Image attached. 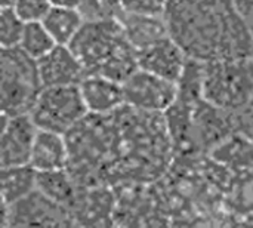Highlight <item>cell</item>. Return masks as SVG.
Returning a JSON list of instances; mask_svg holds the SVG:
<instances>
[{
  "instance_id": "8992f818",
  "label": "cell",
  "mask_w": 253,
  "mask_h": 228,
  "mask_svg": "<svg viewBox=\"0 0 253 228\" xmlns=\"http://www.w3.org/2000/svg\"><path fill=\"white\" fill-rule=\"evenodd\" d=\"M87 114L79 85L44 86L30 113L39 129L64 135Z\"/></svg>"
},
{
  "instance_id": "cb8c5ba5",
  "label": "cell",
  "mask_w": 253,
  "mask_h": 228,
  "mask_svg": "<svg viewBox=\"0 0 253 228\" xmlns=\"http://www.w3.org/2000/svg\"><path fill=\"white\" fill-rule=\"evenodd\" d=\"M79 10L84 21L120 19L125 12L120 0H82Z\"/></svg>"
},
{
  "instance_id": "f1b7e54d",
  "label": "cell",
  "mask_w": 253,
  "mask_h": 228,
  "mask_svg": "<svg viewBox=\"0 0 253 228\" xmlns=\"http://www.w3.org/2000/svg\"><path fill=\"white\" fill-rule=\"evenodd\" d=\"M52 6H58V7H73V9H79L82 0H50Z\"/></svg>"
},
{
  "instance_id": "d4e9b609",
  "label": "cell",
  "mask_w": 253,
  "mask_h": 228,
  "mask_svg": "<svg viewBox=\"0 0 253 228\" xmlns=\"http://www.w3.org/2000/svg\"><path fill=\"white\" fill-rule=\"evenodd\" d=\"M50 7V0H18L13 6V9L25 22L42 21Z\"/></svg>"
},
{
  "instance_id": "5bb4252c",
  "label": "cell",
  "mask_w": 253,
  "mask_h": 228,
  "mask_svg": "<svg viewBox=\"0 0 253 228\" xmlns=\"http://www.w3.org/2000/svg\"><path fill=\"white\" fill-rule=\"evenodd\" d=\"M86 108L92 114H108L126 104L123 83L99 74H86L79 83Z\"/></svg>"
},
{
  "instance_id": "4fadbf2b",
  "label": "cell",
  "mask_w": 253,
  "mask_h": 228,
  "mask_svg": "<svg viewBox=\"0 0 253 228\" xmlns=\"http://www.w3.org/2000/svg\"><path fill=\"white\" fill-rule=\"evenodd\" d=\"M43 86L79 85L86 76L84 68L68 45H56L37 59Z\"/></svg>"
},
{
  "instance_id": "8fae6325",
  "label": "cell",
  "mask_w": 253,
  "mask_h": 228,
  "mask_svg": "<svg viewBox=\"0 0 253 228\" xmlns=\"http://www.w3.org/2000/svg\"><path fill=\"white\" fill-rule=\"evenodd\" d=\"M116 191L110 185H96L82 188L71 215L74 226H110L116 224Z\"/></svg>"
},
{
  "instance_id": "7a4b0ae2",
  "label": "cell",
  "mask_w": 253,
  "mask_h": 228,
  "mask_svg": "<svg viewBox=\"0 0 253 228\" xmlns=\"http://www.w3.org/2000/svg\"><path fill=\"white\" fill-rule=\"evenodd\" d=\"M169 36L202 62L253 55V31L234 0H168Z\"/></svg>"
},
{
  "instance_id": "9a60e30c",
  "label": "cell",
  "mask_w": 253,
  "mask_h": 228,
  "mask_svg": "<svg viewBox=\"0 0 253 228\" xmlns=\"http://www.w3.org/2000/svg\"><path fill=\"white\" fill-rule=\"evenodd\" d=\"M70 160L68 142L64 134L39 129L31 151L30 165L37 172L65 169Z\"/></svg>"
},
{
  "instance_id": "83f0119b",
  "label": "cell",
  "mask_w": 253,
  "mask_h": 228,
  "mask_svg": "<svg viewBox=\"0 0 253 228\" xmlns=\"http://www.w3.org/2000/svg\"><path fill=\"white\" fill-rule=\"evenodd\" d=\"M234 3L239 13L253 31V0H234Z\"/></svg>"
},
{
  "instance_id": "52a82bcc",
  "label": "cell",
  "mask_w": 253,
  "mask_h": 228,
  "mask_svg": "<svg viewBox=\"0 0 253 228\" xmlns=\"http://www.w3.org/2000/svg\"><path fill=\"white\" fill-rule=\"evenodd\" d=\"M74 226L71 211L47 197L39 188L13 205H1V227Z\"/></svg>"
},
{
  "instance_id": "44dd1931",
  "label": "cell",
  "mask_w": 253,
  "mask_h": 228,
  "mask_svg": "<svg viewBox=\"0 0 253 228\" xmlns=\"http://www.w3.org/2000/svg\"><path fill=\"white\" fill-rule=\"evenodd\" d=\"M42 22L55 39L56 45H70L84 24V18L79 9L52 6Z\"/></svg>"
},
{
  "instance_id": "277c9868",
  "label": "cell",
  "mask_w": 253,
  "mask_h": 228,
  "mask_svg": "<svg viewBox=\"0 0 253 228\" xmlns=\"http://www.w3.org/2000/svg\"><path fill=\"white\" fill-rule=\"evenodd\" d=\"M253 96V55L203 62V98L218 108L239 113Z\"/></svg>"
},
{
  "instance_id": "5b68a950",
  "label": "cell",
  "mask_w": 253,
  "mask_h": 228,
  "mask_svg": "<svg viewBox=\"0 0 253 228\" xmlns=\"http://www.w3.org/2000/svg\"><path fill=\"white\" fill-rule=\"evenodd\" d=\"M37 59L21 46L0 50L1 114H30L43 89Z\"/></svg>"
},
{
  "instance_id": "9c48e42d",
  "label": "cell",
  "mask_w": 253,
  "mask_h": 228,
  "mask_svg": "<svg viewBox=\"0 0 253 228\" xmlns=\"http://www.w3.org/2000/svg\"><path fill=\"white\" fill-rule=\"evenodd\" d=\"M126 105L148 111L165 113L176 99L178 83L138 68L123 82Z\"/></svg>"
},
{
  "instance_id": "30bf717a",
  "label": "cell",
  "mask_w": 253,
  "mask_h": 228,
  "mask_svg": "<svg viewBox=\"0 0 253 228\" xmlns=\"http://www.w3.org/2000/svg\"><path fill=\"white\" fill-rule=\"evenodd\" d=\"M37 131L39 128L30 114H1L0 168L28 165Z\"/></svg>"
},
{
  "instance_id": "ac0fdd59",
  "label": "cell",
  "mask_w": 253,
  "mask_h": 228,
  "mask_svg": "<svg viewBox=\"0 0 253 228\" xmlns=\"http://www.w3.org/2000/svg\"><path fill=\"white\" fill-rule=\"evenodd\" d=\"M225 209L234 224H239L240 218L253 224V169L233 174L225 193Z\"/></svg>"
},
{
  "instance_id": "ffe728a7",
  "label": "cell",
  "mask_w": 253,
  "mask_h": 228,
  "mask_svg": "<svg viewBox=\"0 0 253 228\" xmlns=\"http://www.w3.org/2000/svg\"><path fill=\"white\" fill-rule=\"evenodd\" d=\"M37 188L52 200L67 206L70 211L82 190L67 168L37 172Z\"/></svg>"
},
{
  "instance_id": "d6986e66",
  "label": "cell",
  "mask_w": 253,
  "mask_h": 228,
  "mask_svg": "<svg viewBox=\"0 0 253 228\" xmlns=\"http://www.w3.org/2000/svg\"><path fill=\"white\" fill-rule=\"evenodd\" d=\"M1 169V205H13L37 188V171L28 165Z\"/></svg>"
},
{
  "instance_id": "3957f363",
  "label": "cell",
  "mask_w": 253,
  "mask_h": 228,
  "mask_svg": "<svg viewBox=\"0 0 253 228\" xmlns=\"http://www.w3.org/2000/svg\"><path fill=\"white\" fill-rule=\"evenodd\" d=\"M68 46L86 74H99L123 83L139 68L138 50L127 40L119 19L84 21Z\"/></svg>"
},
{
  "instance_id": "e0dca14e",
  "label": "cell",
  "mask_w": 253,
  "mask_h": 228,
  "mask_svg": "<svg viewBox=\"0 0 253 228\" xmlns=\"http://www.w3.org/2000/svg\"><path fill=\"white\" fill-rule=\"evenodd\" d=\"M208 156L231 174L246 172L253 169V141L236 131L213 147Z\"/></svg>"
},
{
  "instance_id": "f546056e",
  "label": "cell",
  "mask_w": 253,
  "mask_h": 228,
  "mask_svg": "<svg viewBox=\"0 0 253 228\" xmlns=\"http://www.w3.org/2000/svg\"><path fill=\"white\" fill-rule=\"evenodd\" d=\"M18 0H0V7H13Z\"/></svg>"
},
{
  "instance_id": "4dcf8cb0",
  "label": "cell",
  "mask_w": 253,
  "mask_h": 228,
  "mask_svg": "<svg viewBox=\"0 0 253 228\" xmlns=\"http://www.w3.org/2000/svg\"><path fill=\"white\" fill-rule=\"evenodd\" d=\"M249 107H253V96H252V99H251V104H249Z\"/></svg>"
},
{
  "instance_id": "4316f807",
  "label": "cell",
  "mask_w": 253,
  "mask_h": 228,
  "mask_svg": "<svg viewBox=\"0 0 253 228\" xmlns=\"http://www.w3.org/2000/svg\"><path fill=\"white\" fill-rule=\"evenodd\" d=\"M236 131L253 141V107H248L236 113Z\"/></svg>"
},
{
  "instance_id": "6da1fadb",
  "label": "cell",
  "mask_w": 253,
  "mask_h": 228,
  "mask_svg": "<svg viewBox=\"0 0 253 228\" xmlns=\"http://www.w3.org/2000/svg\"><path fill=\"white\" fill-rule=\"evenodd\" d=\"M65 138L67 169L82 188L153 184L176 156L165 114L126 104L108 114L89 113Z\"/></svg>"
},
{
  "instance_id": "484cf974",
  "label": "cell",
  "mask_w": 253,
  "mask_h": 228,
  "mask_svg": "<svg viewBox=\"0 0 253 228\" xmlns=\"http://www.w3.org/2000/svg\"><path fill=\"white\" fill-rule=\"evenodd\" d=\"M120 4L127 13L163 15L168 0H120Z\"/></svg>"
},
{
  "instance_id": "7402d4cb",
  "label": "cell",
  "mask_w": 253,
  "mask_h": 228,
  "mask_svg": "<svg viewBox=\"0 0 253 228\" xmlns=\"http://www.w3.org/2000/svg\"><path fill=\"white\" fill-rule=\"evenodd\" d=\"M19 46L30 56L40 59L56 46V42L42 21H31L25 24V30Z\"/></svg>"
},
{
  "instance_id": "ba28073f",
  "label": "cell",
  "mask_w": 253,
  "mask_h": 228,
  "mask_svg": "<svg viewBox=\"0 0 253 228\" xmlns=\"http://www.w3.org/2000/svg\"><path fill=\"white\" fill-rule=\"evenodd\" d=\"M233 132H236V113L218 108L203 98L193 110L188 153L209 154Z\"/></svg>"
},
{
  "instance_id": "2e32d148",
  "label": "cell",
  "mask_w": 253,
  "mask_h": 228,
  "mask_svg": "<svg viewBox=\"0 0 253 228\" xmlns=\"http://www.w3.org/2000/svg\"><path fill=\"white\" fill-rule=\"evenodd\" d=\"M119 21L125 30L127 40L138 52L169 36L168 24L163 15L123 12Z\"/></svg>"
},
{
  "instance_id": "7c38bea8",
  "label": "cell",
  "mask_w": 253,
  "mask_h": 228,
  "mask_svg": "<svg viewBox=\"0 0 253 228\" xmlns=\"http://www.w3.org/2000/svg\"><path fill=\"white\" fill-rule=\"evenodd\" d=\"M188 58L190 56L170 36L138 52L139 68L172 82L179 80Z\"/></svg>"
},
{
  "instance_id": "603a6c76",
  "label": "cell",
  "mask_w": 253,
  "mask_h": 228,
  "mask_svg": "<svg viewBox=\"0 0 253 228\" xmlns=\"http://www.w3.org/2000/svg\"><path fill=\"white\" fill-rule=\"evenodd\" d=\"M25 21L13 7L0 9V45L1 47L19 46L25 30Z\"/></svg>"
}]
</instances>
